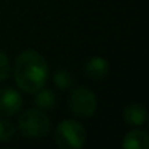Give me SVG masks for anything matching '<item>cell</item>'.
Masks as SVG:
<instances>
[{
	"mask_svg": "<svg viewBox=\"0 0 149 149\" xmlns=\"http://www.w3.org/2000/svg\"><path fill=\"white\" fill-rule=\"evenodd\" d=\"M13 78L18 88L26 94H35L48 79V64L42 54L35 50L22 51L13 64Z\"/></svg>",
	"mask_w": 149,
	"mask_h": 149,
	"instance_id": "6da1fadb",
	"label": "cell"
},
{
	"mask_svg": "<svg viewBox=\"0 0 149 149\" xmlns=\"http://www.w3.org/2000/svg\"><path fill=\"white\" fill-rule=\"evenodd\" d=\"M18 129L21 134L28 139H41L50 132L51 121L44 110L29 108L18 118Z\"/></svg>",
	"mask_w": 149,
	"mask_h": 149,
	"instance_id": "7a4b0ae2",
	"label": "cell"
},
{
	"mask_svg": "<svg viewBox=\"0 0 149 149\" xmlns=\"http://www.w3.org/2000/svg\"><path fill=\"white\" fill-rule=\"evenodd\" d=\"M54 142L61 149H81L86 143V130L76 120H63L56 127Z\"/></svg>",
	"mask_w": 149,
	"mask_h": 149,
	"instance_id": "3957f363",
	"label": "cell"
},
{
	"mask_svg": "<svg viewBox=\"0 0 149 149\" xmlns=\"http://www.w3.org/2000/svg\"><path fill=\"white\" fill-rule=\"evenodd\" d=\"M70 111L78 117H92L98 108L97 95L86 86L74 88L69 97Z\"/></svg>",
	"mask_w": 149,
	"mask_h": 149,
	"instance_id": "277c9868",
	"label": "cell"
},
{
	"mask_svg": "<svg viewBox=\"0 0 149 149\" xmlns=\"http://www.w3.org/2000/svg\"><path fill=\"white\" fill-rule=\"evenodd\" d=\"M22 107V97L13 88L0 89V117H12L19 113Z\"/></svg>",
	"mask_w": 149,
	"mask_h": 149,
	"instance_id": "5b68a950",
	"label": "cell"
},
{
	"mask_svg": "<svg viewBox=\"0 0 149 149\" xmlns=\"http://www.w3.org/2000/svg\"><path fill=\"white\" fill-rule=\"evenodd\" d=\"M85 73L94 81H102L110 73V63L102 57H92L85 64Z\"/></svg>",
	"mask_w": 149,
	"mask_h": 149,
	"instance_id": "8992f818",
	"label": "cell"
},
{
	"mask_svg": "<svg viewBox=\"0 0 149 149\" xmlns=\"http://www.w3.org/2000/svg\"><path fill=\"white\" fill-rule=\"evenodd\" d=\"M123 118L130 126H142L148 120V111L142 104L132 102L123 108Z\"/></svg>",
	"mask_w": 149,
	"mask_h": 149,
	"instance_id": "52a82bcc",
	"label": "cell"
},
{
	"mask_svg": "<svg viewBox=\"0 0 149 149\" xmlns=\"http://www.w3.org/2000/svg\"><path fill=\"white\" fill-rule=\"evenodd\" d=\"M149 146V136L145 130H130L121 142V148L124 149H148Z\"/></svg>",
	"mask_w": 149,
	"mask_h": 149,
	"instance_id": "ba28073f",
	"label": "cell"
},
{
	"mask_svg": "<svg viewBox=\"0 0 149 149\" xmlns=\"http://www.w3.org/2000/svg\"><path fill=\"white\" fill-rule=\"evenodd\" d=\"M35 94H37V97H35V104H37L38 108H41V110H44V111L54 108V105H56V95H54V92H53L51 89H44V88H41V89L37 91Z\"/></svg>",
	"mask_w": 149,
	"mask_h": 149,
	"instance_id": "9c48e42d",
	"label": "cell"
},
{
	"mask_svg": "<svg viewBox=\"0 0 149 149\" xmlns=\"http://www.w3.org/2000/svg\"><path fill=\"white\" fill-rule=\"evenodd\" d=\"M53 82H54V85H56L58 89H63V91H64V89H70V88L73 86L74 79H73V76H72L70 72H67V70H64V69H60V70H57V72L54 73Z\"/></svg>",
	"mask_w": 149,
	"mask_h": 149,
	"instance_id": "30bf717a",
	"label": "cell"
},
{
	"mask_svg": "<svg viewBox=\"0 0 149 149\" xmlns=\"http://www.w3.org/2000/svg\"><path fill=\"white\" fill-rule=\"evenodd\" d=\"M15 133H16L15 126L9 120H6V117H0V143L12 140Z\"/></svg>",
	"mask_w": 149,
	"mask_h": 149,
	"instance_id": "8fae6325",
	"label": "cell"
},
{
	"mask_svg": "<svg viewBox=\"0 0 149 149\" xmlns=\"http://www.w3.org/2000/svg\"><path fill=\"white\" fill-rule=\"evenodd\" d=\"M10 74V61L5 51L0 50V82H5Z\"/></svg>",
	"mask_w": 149,
	"mask_h": 149,
	"instance_id": "7c38bea8",
	"label": "cell"
}]
</instances>
